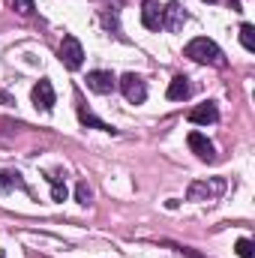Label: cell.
<instances>
[{"label": "cell", "mask_w": 255, "mask_h": 258, "mask_svg": "<svg viewBox=\"0 0 255 258\" xmlns=\"http://www.w3.org/2000/svg\"><path fill=\"white\" fill-rule=\"evenodd\" d=\"M183 54L195 60V63H210V66H225V54L219 51V45L213 42V39H207V36H198V39H192L189 45L183 48Z\"/></svg>", "instance_id": "cell-1"}, {"label": "cell", "mask_w": 255, "mask_h": 258, "mask_svg": "<svg viewBox=\"0 0 255 258\" xmlns=\"http://www.w3.org/2000/svg\"><path fill=\"white\" fill-rule=\"evenodd\" d=\"M225 192V177H210V180H195L189 186L186 198L189 201H213Z\"/></svg>", "instance_id": "cell-2"}, {"label": "cell", "mask_w": 255, "mask_h": 258, "mask_svg": "<svg viewBox=\"0 0 255 258\" xmlns=\"http://www.w3.org/2000/svg\"><path fill=\"white\" fill-rule=\"evenodd\" d=\"M60 63L66 66V69H81V63H84V48H81V42L69 33V36H63V42H60Z\"/></svg>", "instance_id": "cell-3"}, {"label": "cell", "mask_w": 255, "mask_h": 258, "mask_svg": "<svg viewBox=\"0 0 255 258\" xmlns=\"http://www.w3.org/2000/svg\"><path fill=\"white\" fill-rule=\"evenodd\" d=\"M120 90H123V96H126V102H132V105H141L144 99H147V84L135 75V72H126L120 81Z\"/></svg>", "instance_id": "cell-4"}, {"label": "cell", "mask_w": 255, "mask_h": 258, "mask_svg": "<svg viewBox=\"0 0 255 258\" xmlns=\"http://www.w3.org/2000/svg\"><path fill=\"white\" fill-rule=\"evenodd\" d=\"M87 87L93 90V93H99V96H108V93H114V87H117V78L111 75V72H105V69H93V72H87Z\"/></svg>", "instance_id": "cell-5"}, {"label": "cell", "mask_w": 255, "mask_h": 258, "mask_svg": "<svg viewBox=\"0 0 255 258\" xmlns=\"http://www.w3.org/2000/svg\"><path fill=\"white\" fill-rule=\"evenodd\" d=\"M186 144H189L192 153H198V159H204V162H216V147H213V141H210L207 135H201V132H189Z\"/></svg>", "instance_id": "cell-6"}, {"label": "cell", "mask_w": 255, "mask_h": 258, "mask_svg": "<svg viewBox=\"0 0 255 258\" xmlns=\"http://www.w3.org/2000/svg\"><path fill=\"white\" fill-rule=\"evenodd\" d=\"M33 102H36V108H42V111H51L54 108V102H57V96H54V87H51V81L48 78H42L36 87H33Z\"/></svg>", "instance_id": "cell-7"}, {"label": "cell", "mask_w": 255, "mask_h": 258, "mask_svg": "<svg viewBox=\"0 0 255 258\" xmlns=\"http://www.w3.org/2000/svg\"><path fill=\"white\" fill-rule=\"evenodd\" d=\"M216 120H219L216 102H201L189 111V123H195V126H207V123H216Z\"/></svg>", "instance_id": "cell-8"}, {"label": "cell", "mask_w": 255, "mask_h": 258, "mask_svg": "<svg viewBox=\"0 0 255 258\" xmlns=\"http://www.w3.org/2000/svg\"><path fill=\"white\" fill-rule=\"evenodd\" d=\"M162 6L156 3V0H144V6H141V24L147 27V30H159L162 27Z\"/></svg>", "instance_id": "cell-9"}, {"label": "cell", "mask_w": 255, "mask_h": 258, "mask_svg": "<svg viewBox=\"0 0 255 258\" xmlns=\"http://www.w3.org/2000/svg\"><path fill=\"white\" fill-rule=\"evenodd\" d=\"M183 21H186V12H183L177 3H168V9L162 12V27H168L171 33H177V30L183 27Z\"/></svg>", "instance_id": "cell-10"}, {"label": "cell", "mask_w": 255, "mask_h": 258, "mask_svg": "<svg viewBox=\"0 0 255 258\" xmlns=\"http://www.w3.org/2000/svg\"><path fill=\"white\" fill-rule=\"evenodd\" d=\"M189 93H192V84H189V78L186 75H177V78H171V84H168V99L171 102H180V99H189Z\"/></svg>", "instance_id": "cell-11"}, {"label": "cell", "mask_w": 255, "mask_h": 258, "mask_svg": "<svg viewBox=\"0 0 255 258\" xmlns=\"http://www.w3.org/2000/svg\"><path fill=\"white\" fill-rule=\"evenodd\" d=\"M9 189H27L18 171H0V192H9Z\"/></svg>", "instance_id": "cell-12"}, {"label": "cell", "mask_w": 255, "mask_h": 258, "mask_svg": "<svg viewBox=\"0 0 255 258\" xmlns=\"http://www.w3.org/2000/svg\"><path fill=\"white\" fill-rule=\"evenodd\" d=\"M78 120L84 123V126H93V129H105V132H111V126L105 123V120H99L93 111H87L84 105H78Z\"/></svg>", "instance_id": "cell-13"}, {"label": "cell", "mask_w": 255, "mask_h": 258, "mask_svg": "<svg viewBox=\"0 0 255 258\" xmlns=\"http://www.w3.org/2000/svg\"><path fill=\"white\" fill-rule=\"evenodd\" d=\"M240 45L246 51H255V27L252 24H240Z\"/></svg>", "instance_id": "cell-14"}, {"label": "cell", "mask_w": 255, "mask_h": 258, "mask_svg": "<svg viewBox=\"0 0 255 258\" xmlns=\"http://www.w3.org/2000/svg\"><path fill=\"white\" fill-rule=\"evenodd\" d=\"M48 180H51V198H54V201H66V195H69L66 183H60V177H57V174H51Z\"/></svg>", "instance_id": "cell-15"}, {"label": "cell", "mask_w": 255, "mask_h": 258, "mask_svg": "<svg viewBox=\"0 0 255 258\" xmlns=\"http://www.w3.org/2000/svg\"><path fill=\"white\" fill-rule=\"evenodd\" d=\"M237 255H240V258H255L252 240H249V237H240V240H237Z\"/></svg>", "instance_id": "cell-16"}, {"label": "cell", "mask_w": 255, "mask_h": 258, "mask_svg": "<svg viewBox=\"0 0 255 258\" xmlns=\"http://www.w3.org/2000/svg\"><path fill=\"white\" fill-rule=\"evenodd\" d=\"M90 186H87V183H78V186H75V198H78V204H87V201H90Z\"/></svg>", "instance_id": "cell-17"}, {"label": "cell", "mask_w": 255, "mask_h": 258, "mask_svg": "<svg viewBox=\"0 0 255 258\" xmlns=\"http://www.w3.org/2000/svg\"><path fill=\"white\" fill-rule=\"evenodd\" d=\"M9 3H12V6L21 12V15H30V12L36 9V6H33V0H9Z\"/></svg>", "instance_id": "cell-18"}, {"label": "cell", "mask_w": 255, "mask_h": 258, "mask_svg": "<svg viewBox=\"0 0 255 258\" xmlns=\"http://www.w3.org/2000/svg\"><path fill=\"white\" fill-rule=\"evenodd\" d=\"M204 3H216V0H204Z\"/></svg>", "instance_id": "cell-19"}, {"label": "cell", "mask_w": 255, "mask_h": 258, "mask_svg": "<svg viewBox=\"0 0 255 258\" xmlns=\"http://www.w3.org/2000/svg\"><path fill=\"white\" fill-rule=\"evenodd\" d=\"M0 258H3V255H0Z\"/></svg>", "instance_id": "cell-20"}]
</instances>
